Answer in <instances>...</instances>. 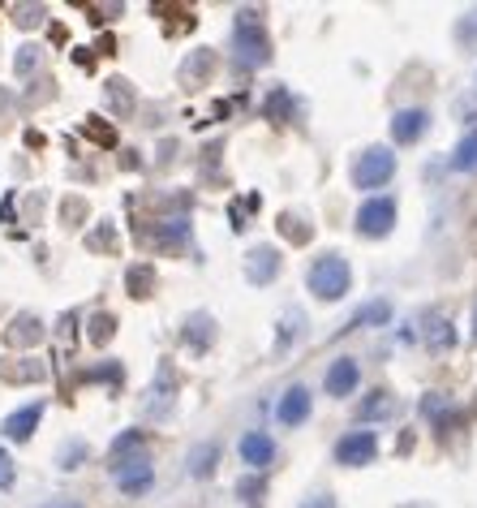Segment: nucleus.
Returning a JSON list of instances; mask_svg holds the SVG:
<instances>
[{
	"label": "nucleus",
	"mask_w": 477,
	"mask_h": 508,
	"mask_svg": "<svg viewBox=\"0 0 477 508\" xmlns=\"http://www.w3.org/2000/svg\"><path fill=\"white\" fill-rule=\"evenodd\" d=\"M306 284H310V293H314L318 302H340V298L349 293L352 271L340 254H322V259H314V268H310V276H306Z\"/></svg>",
	"instance_id": "nucleus-1"
},
{
	"label": "nucleus",
	"mask_w": 477,
	"mask_h": 508,
	"mask_svg": "<svg viewBox=\"0 0 477 508\" xmlns=\"http://www.w3.org/2000/svg\"><path fill=\"white\" fill-rule=\"evenodd\" d=\"M237 61H246V65H267L271 61V39L258 27L254 9H246L237 18Z\"/></svg>",
	"instance_id": "nucleus-2"
},
{
	"label": "nucleus",
	"mask_w": 477,
	"mask_h": 508,
	"mask_svg": "<svg viewBox=\"0 0 477 508\" xmlns=\"http://www.w3.org/2000/svg\"><path fill=\"white\" fill-rule=\"evenodd\" d=\"M396 177V155L387 151V147H370V151H361L357 155V164H352V186L357 190H379Z\"/></svg>",
	"instance_id": "nucleus-3"
},
{
	"label": "nucleus",
	"mask_w": 477,
	"mask_h": 508,
	"mask_svg": "<svg viewBox=\"0 0 477 508\" xmlns=\"http://www.w3.org/2000/svg\"><path fill=\"white\" fill-rule=\"evenodd\" d=\"M391 224H396V203L391 199H370L357 211V233L361 238H387Z\"/></svg>",
	"instance_id": "nucleus-4"
},
{
	"label": "nucleus",
	"mask_w": 477,
	"mask_h": 508,
	"mask_svg": "<svg viewBox=\"0 0 477 508\" xmlns=\"http://www.w3.org/2000/svg\"><path fill=\"white\" fill-rule=\"evenodd\" d=\"M375 452H379L375 431H349L344 440L336 444V461H340V466H370Z\"/></svg>",
	"instance_id": "nucleus-5"
},
{
	"label": "nucleus",
	"mask_w": 477,
	"mask_h": 508,
	"mask_svg": "<svg viewBox=\"0 0 477 508\" xmlns=\"http://www.w3.org/2000/svg\"><path fill=\"white\" fill-rule=\"evenodd\" d=\"M280 276V250L276 246H254L246 254V280L250 284H271Z\"/></svg>",
	"instance_id": "nucleus-6"
},
{
	"label": "nucleus",
	"mask_w": 477,
	"mask_h": 508,
	"mask_svg": "<svg viewBox=\"0 0 477 508\" xmlns=\"http://www.w3.org/2000/svg\"><path fill=\"white\" fill-rule=\"evenodd\" d=\"M172 392H177V375L168 371V367H159L155 383H151V392H147V401H142V413H147V418H163V413L172 409Z\"/></svg>",
	"instance_id": "nucleus-7"
},
{
	"label": "nucleus",
	"mask_w": 477,
	"mask_h": 508,
	"mask_svg": "<svg viewBox=\"0 0 477 508\" xmlns=\"http://www.w3.org/2000/svg\"><path fill=\"white\" fill-rule=\"evenodd\" d=\"M426 125H430V112H426V108H405V112L391 117V138H396L400 147H409V142H417V138L426 134Z\"/></svg>",
	"instance_id": "nucleus-8"
},
{
	"label": "nucleus",
	"mask_w": 477,
	"mask_h": 508,
	"mask_svg": "<svg viewBox=\"0 0 477 508\" xmlns=\"http://www.w3.org/2000/svg\"><path fill=\"white\" fill-rule=\"evenodd\" d=\"M39 418H43V401H34V406L18 409V413H9V418L0 422V431H4V440L22 444V440H31V431L39 427Z\"/></svg>",
	"instance_id": "nucleus-9"
},
{
	"label": "nucleus",
	"mask_w": 477,
	"mask_h": 508,
	"mask_svg": "<svg viewBox=\"0 0 477 508\" xmlns=\"http://www.w3.org/2000/svg\"><path fill=\"white\" fill-rule=\"evenodd\" d=\"M39 340H43L39 315H18V319L4 328V345H9V349H34Z\"/></svg>",
	"instance_id": "nucleus-10"
},
{
	"label": "nucleus",
	"mask_w": 477,
	"mask_h": 508,
	"mask_svg": "<svg viewBox=\"0 0 477 508\" xmlns=\"http://www.w3.org/2000/svg\"><path fill=\"white\" fill-rule=\"evenodd\" d=\"M276 418L284 422V427H301L306 418H310V392L297 383V388H288L284 397H280V406H276Z\"/></svg>",
	"instance_id": "nucleus-11"
},
{
	"label": "nucleus",
	"mask_w": 477,
	"mask_h": 508,
	"mask_svg": "<svg viewBox=\"0 0 477 508\" xmlns=\"http://www.w3.org/2000/svg\"><path fill=\"white\" fill-rule=\"evenodd\" d=\"M271 457H276V440H271L267 431H250V436H241V461H246V466L262 470V466H271Z\"/></svg>",
	"instance_id": "nucleus-12"
},
{
	"label": "nucleus",
	"mask_w": 477,
	"mask_h": 508,
	"mask_svg": "<svg viewBox=\"0 0 477 508\" xmlns=\"http://www.w3.org/2000/svg\"><path fill=\"white\" fill-rule=\"evenodd\" d=\"M357 379H361V367L352 358L331 362V371H327V397H349L352 388H357Z\"/></svg>",
	"instance_id": "nucleus-13"
},
{
	"label": "nucleus",
	"mask_w": 477,
	"mask_h": 508,
	"mask_svg": "<svg viewBox=\"0 0 477 508\" xmlns=\"http://www.w3.org/2000/svg\"><path fill=\"white\" fill-rule=\"evenodd\" d=\"M43 362H34V358H0V379L4 383H39L43 379Z\"/></svg>",
	"instance_id": "nucleus-14"
},
{
	"label": "nucleus",
	"mask_w": 477,
	"mask_h": 508,
	"mask_svg": "<svg viewBox=\"0 0 477 508\" xmlns=\"http://www.w3.org/2000/svg\"><path fill=\"white\" fill-rule=\"evenodd\" d=\"M103 103H108V112L117 121H125L129 112H133V87H129L125 78H108L103 82Z\"/></svg>",
	"instance_id": "nucleus-15"
},
{
	"label": "nucleus",
	"mask_w": 477,
	"mask_h": 508,
	"mask_svg": "<svg viewBox=\"0 0 477 508\" xmlns=\"http://www.w3.org/2000/svg\"><path fill=\"white\" fill-rule=\"evenodd\" d=\"M181 337H186V345H190L193 353H202V349L216 340V319H211V315H190Z\"/></svg>",
	"instance_id": "nucleus-16"
},
{
	"label": "nucleus",
	"mask_w": 477,
	"mask_h": 508,
	"mask_svg": "<svg viewBox=\"0 0 477 508\" xmlns=\"http://www.w3.org/2000/svg\"><path fill=\"white\" fill-rule=\"evenodd\" d=\"M387 413H396V397H391V392H382V388H375V392L361 401V409H357V418H361V422H375V418H387Z\"/></svg>",
	"instance_id": "nucleus-17"
},
{
	"label": "nucleus",
	"mask_w": 477,
	"mask_h": 508,
	"mask_svg": "<svg viewBox=\"0 0 477 508\" xmlns=\"http://www.w3.org/2000/svg\"><path fill=\"white\" fill-rule=\"evenodd\" d=\"M216 461H220V444H198L190 452V474L193 478H207L216 470Z\"/></svg>",
	"instance_id": "nucleus-18"
},
{
	"label": "nucleus",
	"mask_w": 477,
	"mask_h": 508,
	"mask_svg": "<svg viewBox=\"0 0 477 508\" xmlns=\"http://www.w3.org/2000/svg\"><path fill=\"white\" fill-rule=\"evenodd\" d=\"M125 284L133 298H151V289H155V268L151 263H138V268L125 271Z\"/></svg>",
	"instance_id": "nucleus-19"
},
{
	"label": "nucleus",
	"mask_w": 477,
	"mask_h": 508,
	"mask_svg": "<svg viewBox=\"0 0 477 508\" xmlns=\"http://www.w3.org/2000/svg\"><path fill=\"white\" fill-rule=\"evenodd\" d=\"M451 169L456 172H477V130L460 138V147H456V155H451Z\"/></svg>",
	"instance_id": "nucleus-20"
},
{
	"label": "nucleus",
	"mask_w": 477,
	"mask_h": 508,
	"mask_svg": "<svg viewBox=\"0 0 477 508\" xmlns=\"http://www.w3.org/2000/svg\"><path fill=\"white\" fill-rule=\"evenodd\" d=\"M211 69H216V57H211V48H207V52H193L190 61H186V69H181V82H186V87H198V78H207Z\"/></svg>",
	"instance_id": "nucleus-21"
},
{
	"label": "nucleus",
	"mask_w": 477,
	"mask_h": 508,
	"mask_svg": "<svg viewBox=\"0 0 477 508\" xmlns=\"http://www.w3.org/2000/svg\"><path fill=\"white\" fill-rule=\"evenodd\" d=\"M426 345H430V349H451V345H456L451 323L439 319V315H430V319H426Z\"/></svg>",
	"instance_id": "nucleus-22"
},
{
	"label": "nucleus",
	"mask_w": 477,
	"mask_h": 508,
	"mask_svg": "<svg viewBox=\"0 0 477 508\" xmlns=\"http://www.w3.org/2000/svg\"><path fill=\"white\" fill-rule=\"evenodd\" d=\"M387 319H391V306H387V302H370L366 310H357V315H352V323L344 328V332H352V328H366V323H387Z\"/></svg>",
	"instance_id": "nucleus-23"
},
{
	"label": "nucleus",
	"mask_w": 477,
	"mask_h": 508,
	"mask_svg": "<svg viewBox=\"0 0 477 508\" xmlns=\"http://www.w3.org/2000/svg\"><path fill=\"white\" fill-rule=\"evenodd\" d=\"M112 332H117V319H112L108 310L91 315V340H95V345H108V340H112Z\"/></svg>",
	"instance_id": "nucleus-24"
},
{
	"label": "nucleus",
	"mask_w": 477,
	"mask_h": 508,
	"mask_svg": "<svg viewBox=\"0 0 477 508\" xmlns=\"http://www.w3.org/2000/svg\"><path fill=\"white\" fill-rule=\"evenodd\" d=\"M280 233H284L288 241H297V246H301V241H310V229H306L297 216H280Z\"/></svg>",
	"instance_id": "nucleus-25"
},
{
	"label": "nucleus",
	"mask_w": 477,
	"mask_h": 508,
	"mask_svg": "<svg viewBox=\"0 0 477 508\" xmlns=\"http://www.w3.org/2000/svg\"><path fill=\"white\" fill-rule=\"evenodd\" d=\"M456 39H460L465 48H477V9L460 18V27H456Z\"/></svg>",
	"instance_id": "nucleus-26"
},
{
	"label": "nucleus",
	"mask_w": 477,
	"mask_h": 508,
	"mask_svg": "<svg viewBox=\"0 0 477 508\" xmlns=\"http://www.w3.org/2000/svg\"><path fill=\"white\" fill-rule=\"evenodd\" d=\"M13 13H18L13 18L18 27H39L43 22V4H13Z\"/></svg>",
	"instance_id": "nucleus-27"
},
{
	"label": "nucleus",
	"mask_w": 477,
	"mask_h": 508,
	"mask_svg": "<svg viewBox=\"0 0 477 508\" xmlns=\"http://www.w3.org/2000/svg\"><path fill=\"white\" fill-rule=\"evenodd\" d=\"M133 448H142V431H125L121 440L112 444V452H108V461H117V457H125V452H133Z\"/></svg>",
	"instance_id": "nucleus-28"
},
{
	"label": "nucleus",
	"mask_w": 477,
	"mask_h": 508,
	"mask_svg": "<svg viewBox=\"0 0 477 508\" xmlns=\"http://www.w3.org/2000/svg\"><path fill=\"white\" fill-rule=\"evenodd\" d=\"M87 457V444L82 440H73V444H64L61 448V470H78V461Z\"/></svg>",
	"instance_id": "nucleus-29"
},
{
	"label": "nucleus",
	"mask_w": 477,
	"mask_h": 508,
	"mask_svg": "<svg viewBox=\"0 0 477 508\" xmlns=\"http://www.w3.org/2000/svg\"><path fill=\"white\" fill-rule=\"evenodd\" d=\"M87 246H91V250H117V233L103 224L99 233H91V238H87Z\"/></svg>",
	"instance_id": "nucleus-30"
},
{
	"label": "nucleus",
	"mask_w": 477,
	"mask_h": 508,
	"mask_svg": "<svg viewBox=\"0 0 477 508\" xmlns=\"http://www.w3.org/2000/svg\"><path fill=\"white\" fill-rule=\"evenodd\" d=\"M421 413H426V418H447V401L439 392H430V397L421 401Z\"/></svg>",
	"instance_id": "nucleus-31"
},
{
	"label": "nucleus",
	"mask_w": 477,
	"mask_h": 508,
	"mask_svg": "<svg viewBox=\"0 0 477 508\" xmlns=\"http://www.w3.org/2000/svg\"><path fill=\"white\" fill-rule=\"evenodd\" d=\"M13 474H18V470H13V457L0 448V491H4V487H13Z\"/></svg>",
	"instance_id": "nucleus-32"
},
{
	"label": "nucleus",
	"mask_w": 477,
	"mask_h": 508,
	"mask_svg": "<svg viewBox=\"0 0 477 508\" xmlns=\"http://www.w3.org/2000/svg\"><path fill=\"white\" fill-rule=\"evenodd\" d=\"M34 65H39V48H22V52H18V73L26 78Z\"/></svg>",
	"instance_id": "nucleus-33"
},
{
	"label": "nucleus",
	"mask_w": 477,
	"mask_h": 508,
	"mask_svg": "<svg viewBox=\"0 0 477 508\" xmlns=\"http://www.w3.org/2000/svg\"><path fill=\"white\" fill-rule=\"evenodd\" d=\"M237 496H241V500H254V496H262V478H241V482H237Z\"/></svg>",
	"instance_id": "nucleus-34"
},
{
	"label": "nucleus",
	"mask_w": 477,
	"mask_h": 508,
	"mask_svg": "<svg viewBox=\"0 0 477 508\" xmlns=\"http://www.w3.org/2000/svg\"><path fill=\"white\" fill-rule=\"evenodd\" d=\"M82 216H87V203H82V199L64 203V220H82Z\"/></svg>",
	"instance_id": "nucleus-35"
},
{
	"label": "nucleus",
	"mask_w": 477,
	"mask_h": 508,
	"mask_svg": "<svg viewBox=\"0 0 477 508\" xmlns=\"http://www.w3.org/2000/svg\"><path fill=\"white\" fill-rule=\"evenodd\" d=\"M301 508H336V500H331V496H310Z\"/></svg>",
	"instance_id": "nucleus-36"
},
{
	"label": "nucleus",
	"mask_w": 477,
	"mask_h": 508,
	"mask_svg": "<svg viewBox=\"0 0 477 508\" xmlns=\"http://www.w3.org/2000/svg\"><path fill=\"white\" fill-rule=\"evenodd\" d=\"M43 508H82V504H78V500H48Z\"/></svg>",
	"instance_id": "nucleus-37"
},
{
	"label": "nucleus",
	"mask_w": 477,
	"mask_h": 508,
	"mask_svg": "<svg viewBox=\"0 0 477 508\" xmlns=\"http://www.w3.org/2000/svg\"><path fill=\"white\" fill-rule=\"evenodd\" d=\"M9 103H13V95H0V117H9ZM4 125V121H0Z\"/></svg>",
	"instance_id": "nucleus-38"
},
{
	"label": "nucleus",
	"mask_w": 477,
	"mask_h": 508,
	"mask_svg": "<svg viewBox=\"0 0 477 508\" xmlns=\"http://www.w3.org/2000/svg\"><path fill=\"white\" fill-rule=\"evenodd\" d=\"M473 337H477V315H473Z\"/></svg>",
	"instance_id": "nucleus-39"
}]
</instances>
